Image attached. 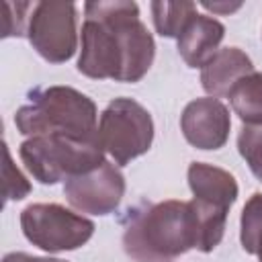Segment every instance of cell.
I'll use <instances>...</instances> for the list:
<instances>
[{
    "label": "cell",
    "instance_id": "6da1fadb",
    "mask_svg": "<svg viewBox=\"0 0 262 262\" xmlns=\"http://www.w3.org/2000/svg\"><path fill=\"white\" fill-rule=\"evenodd\" d=\"M156 43L131 0L84 4L78 72L92 80L139 82L151 68Z\"/></svg>",
    "mask_w": 262,
    "mask_h": 262
},
{
    "label": "cell",
    "instance_id": "7a4b0ae2",
    "mask_svg": "<svg viewBox=\"0 0 262 262\" xmlns=\"http://www.w3.org/2000/svg\"><path fill=\"white\" fill-rule=\"evenodd\" d=\"M199 242L190 201L141 203L123 217V250L133 262H172L192 248L199 250Z\"/></svg>",
    "mask_w": 262,
    "mask_h": 262
},
{
    "label": "cell",
    "instance_id": "3957f363",
    "mask_svg": "<svg viewBox=\"0 0 262 262\" xmlns=\"http://www.w3.org/2000/svg\"><path fill=\"white\" fill-rule=\"evenodd\" d=\"M29 102L14 115L18 133L37 135H72L96 137V104L90 96L72 86H45L33 88L27 94Z\"/></svg>",
    "mask_w": 262,
    "mask_h": 262
},
{
    "label": "cell",
    "instance_id": "277c9868",
    "mask_svg": "<svg viewBox=\"0 0 262 262\" xmlns=\"http://www.w3.org/2000/svg\"><path fill=\"white\" fill-rule=\"evenodd\" d=\"M18 156L29 174L41 184H57L86 174L104 162V149L96 137L37 135L20 143Z\"/></svg>",
    "mask_w": 262,
    "mask_h": 262
},
{
    "label": "cell",
    "instance_id": "5b68a950",
    "mask_svg": "<svg viewBox=\"0 0 262 262\" xmlns=\"http://www.w3.org/2000/svg\"><path fill=\"white\" fill-rule=\"evenodd\" d=\"M100 145L115 164L125 166L147 154L154 141V121L149 111L133 98H115L100 113L98 121Z\"/></svg>",
    "mask_w": 262,
    "mask_h": 262
},
{
    "label": "cell",
    "instance_id": "8992f818",
    "mask_svg": "<svg viewBox=\"0 0 262 262\" xmlns=\"http://www.w3.org/2000/svg\"><path fill=\"white\" fill-rule=\"evenodd\" d=\"M25 237L45 252H70L82 248L94 233V223L57 203H33L20 211Z\"/></svg>",
    "mask_w": 262,
    "mask_h": 262
},
{
    "label": "cell",
    "instance_id": "52a82bcc",
    "mask_svg": "<svg viewBox=\"0 0 262 262\" xmlns=\"http://www.w3.org/2000/svg\"><path fill=\"white\" fill-rule=\"evenodd\" d=\"M78 12L74 2L43 0L35 2L27 39L33 49L49 63H63L78 49Z\"/></svg>",
    "mask_w": 262,
    "mask_h": 262
},
{
    "label": "cell",
    "instance_id": "ba28073f",
    "mask_svg": "<svg viewBox=\"0 0 262 262\" xmlns=\"http://www.w3.org/2000/svg\"><path fill=\"white\" fill-rule=\"evenodd\" d=\"M63 194L80 213L108 215L125 196V176L115 164L104 160L98 168L66 180Z\"/></svg>",
    "mask_w": 262,
    "mask_h": 262
},
{
    "label": "cell",
    "instance_id": "9c48e42d",
    "mask_svg": "<svg viewBox=\"0 0 262 262\" xmlns=\"http://www.w3.org/2000/svg\"><path fill=\"white\" fill-rule=\"evenodd\" d=\"M231 129L229 108L213 96L190 100L180 115V131L196 149H219L227 143Z\"/></svg>",
    "mask_w": 262,
    "mask_h": 262
},
{
    "label": "cell",
    "instance_id": "30bf717a",
    "mask_svg": "<svg viewBox=\"0 0 262 262\" xmlns=\"http://www.w3.org/2000/svg\"><path fill=\"white\" fill-rule=\"evenodd\" d=\"M252 72L254 63L250 55H246V51H242L239 47H223L203 66L201 84L209 96L221 98L229 94L237 80Z\"/></svg>",
    "mask_w": 262,
    "mask_h": 262
},
{
    "label": "cell",
    "instance_id": "8fae6325",
    "mask_svg": "<svg viewBox=\"0 0 262 262\" xmlns=\"http://www.w3.org/2000/svg\"><path fill=\"white\" fill-rule=\"evenodd\" d=\"M225 37V27L207 14H196L182 31L178 41V53L188 68H201L219 51Z\"/></svg>",
    "mask_w": 262,
    "mask_h": 262
},
{
    "label": "cell",
    "instance_id": "7c38bea8",
    "mask_svg": "<svg viewBox=\"0 0 262 262\" xmlns=\"http://www.w3.org/2000/svg\"><path fill=\"white\" fill-rule=\"evenodd\" d=\"M188 186L192 192V199L213 203L217 207L229 209L237 199V182L233 174L227 170L205 164V162H192L188 166Z\"/></svg>",
    "mask_w": 262,
    "mask_h": 262
},
{
    "label": "cell",
    "instance_id": "4fadbf2b",
    "mask_svg": "<svg viewBox=\"0 0 262 262\" xmlns=\"http://www.w3.org/2000/svg\"><path fill=\"white\" fill-rule=\"evenodd\" d=\"M227 98L244 125H262V72L254 70L237 80Z\"/></svg>",
    "mask_w": 262,
    "mask_h": 262
},
{
    "label": "cell",
    "instance_id": "5bb4252c",
    "mask_svg": "<svg viewBox=\"0 0 262 262\" xmlns=\"http://www.w3.org/2000/svg\"><path fill=\"white\" fill-rule=\"evenodd\" d=\"M151 18L158 35L178 39L188 23L199 14L194 2H168V0H154L149 4Z\"/></svg>",
    "mask_w": 262,
    "mask_h": 262
},
{
    "label": "cell",
    "instance_id": "9a60e30c",
    "mask_svg": "<svg viewBox=\"0 0 262 262\" xmlns=\"http://www.w3.org/2000/svg\"><path fill=\"white\" fill-rule=\"evenodd\" d=\"M239 242L248 254L262 262V192H254L242 209Z\"/></svg>",
    "mask_w": 262,
    "mask_h": 262
},
{
    "label": "cell",
    "instance_id": "2e32d148",
    "mask_svg": "<svg viewBox=\"0 0 262 262\" xmlns=\"http://www.w3.org/2000/svg\"><path fill=\"white\" fill-rule=\"evenodd\" d=\"M237 151L252 174L262 182V125H244L239 129Z\"/></svg>",
    "mask_w": 262,
    "mask_h": 262
},
{
    "label": "cell",
    "instance_id": "e0dca14e",
    "mask_svg": "<svg viewBox=\"0 0 262 262\" xmlns=\"http://www.w3.org/2000/svg\"><path fill=\"white\" fill-rule=\"evenodd\" d=\"M35 2H6L4 4V37H23L29 29V18Z\"/></svg>",
    "mask_w": 262,
    "mask_h": 262
},
{
    "label": "cell",
    "instance_id": "ac0fdd59",
    "mask_svg": "<svg viewBox=\"0 0 262 262\" xmlns=\"http://www.w3.org/2000/svg\"><path fill=\"white\" fill-rule=\"evenodd\" d=\"M31 192V184L25 174L12 164L10 149L4 147V201H20Z\"/></svg>",
    "mask_w": 262,
    "mask_h": 262
},
{
    "label": "cell",
    "instance_id": "d6986e66",
    "mask_svg": "<svg viewBox=\"0 0 262 262\" xmlns=\"http://www.w3.org/2000/svg\"><path fill=\"white\" fill-rule=\"evenodd\" d=\"M2 262H68V260L49 258V256H33V254H25V252H10L2 258Z\"/></svg>",
    "mask_w": 262,
    "mask_h": 262
},
{
    "label": "cell",
    "instance_id": "ffe728a7",
    "mask_svg": "<svg viewBox=\"0 0 262 262\" xmlns=\"http://www.w3.org/2000/svg\"><path fill=\"white\" fill-rule=\"evenodd\" d=\"M201 6L203 8H207V10H211V12H217V14H229V12H233V10H237L239 6H242V2H233V4H229V2H201Z\"/></svg>",
    "mask_w": 262,
    "mask_h": 262
}]
</instances>
